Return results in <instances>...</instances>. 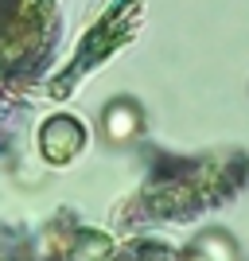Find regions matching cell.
<instances>
[{
	"label": "cell",
	"mask_w": 249,
	"mask_h": 261,
	"mask_svg": "<svg viewBox=\"0 0 249 261\" xmlns=\"http://www.w3.org/2000/svg\"><path fill=\"white\" fill-rule=\"evenodd\" d=\"M179 261H203V257H199V253L191 250V253H183V257H179Z\"/></svg>",
	"instance_id": "cell-5"
},
{
	"label": "cell",
	"mask_w": 249,
	"mask_h": 261,
	"mask_svg": "<svg viewBox=\"0 0 249 261\" xmlns=\"http://www.w3.org/2000/svg\"><path fill=\"white\" fill-rule=\"evenodd\" d=\"M82 148H86V129H82L78 117L54 113V117L43 121V129H39V156H43L47 164L63 168V164H70Z\"/></svg>",
	"instance_id": "cell-2"
},
{
	"label": "cell",
	"mask_w": 249,
	"mask_h": 261,
	"mask_svg": "<svg viewBox=\"0 0 249 261\" xmlns=\"http://www.w3.org/2000/svg\"><path fill=\"white\" fill-rule=\"evenodd\" d=\"M0 261H125L105 234L51 218L43 226L0 222Z\"/></svg>",
	"instance_id": "cell-1"
},
{
	"label": "cell",
	"mask_w": 249,
	"mask_h": 261,
	"mask_svg": "<svg viewBox=\"0 0 249 261\" xmlns=\"http://www.w3.org/2000/svg\"><path fill=\"white\" fill-rule=\"evenodd\" d=\"M144 129V113L132 98H113L101 109V137L109 144H132Z\"/></svg>",
	"instance_id": "cell-3"
},
{
	"label": "cell",
	"mask_w": 249,
	"mask_h": 261,
	"mask_svg": "<svg viewBox=\"0 0 249 261\" xmlns=\"http://www.w3.org/2000/svg\"><path fill=\"white\" fill-rule=\"evenodd\" d=\"M191 250L203 261H238V246H234V238H230L226 230H203Z\"/></svg>",
	"instance_id": "cell-4"
}]
</instances>
